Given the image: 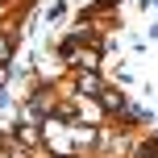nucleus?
<instances>
[{"mask_svg": "<svg viewBox=\"0 0 158 158\" xmlns=\"http://www.w3.org/2000/svg\"><path fill=\"white\" fill-rule=\"evenodd\" d=\"M96 87H100V83H96V75H83V79H79V92H96Z\"/></svg>", "mask_w": 158, "mask_h": 158, "instance_id": "obj_1", "label": "nucleus"}, {"mask_svg": "<svg viewBox=\"0 0 158 158\" xmlns=\"http://www.w3.org/2000/svg\"><path fill=\"white\" fill-rule=\"evenodd\" d=\"M0 4H4V0H0Z\"/></svg>", "mask_w": 158, "mask_h": 158, "instance_id": "obj_2", "label": "nucleus"}, {"mask_svg": "<svg viewBox=\"0 0 158 158\" xmlns=\"http://www.w3.org/2000/svg\"><path fill=\"white\" fill-rule=\"evenodd\" d=\"M154 158H158V154H154Z\"/></svg>", "mask_w": 158, "mask_h": 158, "instance_id": "obj_3", "label": "nucleus"}]
</instances>
